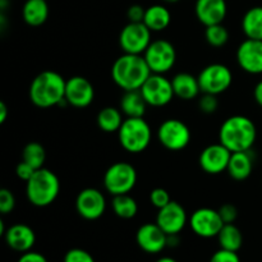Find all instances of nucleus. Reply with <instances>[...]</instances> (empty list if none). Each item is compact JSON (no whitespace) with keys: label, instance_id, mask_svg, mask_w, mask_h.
<instances>
[{"label":"nucleus","instance_id":"4c0bfd02","mask_svg":"<svg viewBox=\"0 0 262 262\" xmlns=\"http://www.w3.org/2000/svg\"><path fill=\"white\" fill-rule=\"evenodd\" d=\"M146 9L140 4H133L128 8L127 17L129 22H143Z\"/></svg>","mask_w":262,"mask_h":262},{"label":"nucleus","instance_id":"9d476101","mask_svg":"<svg viewBox=\"0 0 262 262\" xmlns=\"http://www.w3.org/2000/svg\"><path fill=\"white\" fill-rule=\"evenodd\" d=\"M151 31L143 22H129L123 27L119 35V46L123 53L143 55L150 46Z\"/></svg>","mask_w":262,"mask_h":262},{"label":"nucleus","instance_id":"7ed1b4c3","mask_svg":"<svg viewBox=\"0 0 262 262\" xmlns=\"http://www.w3.org/2000/svg\"><path fill=\"white\" fill-rule=\"evenodd\" d=\"M257 138V128L252 119L245 115L228 118L219 129V142L232 152L250 151Z\"/></svg>","mask_w":262,"mask_h":262},{"label":"nucleus","instance_id":"39448f33","mask_svg":"<svg viewBox=\"0 0 262 262\" xmlns=\"http://www.w3.org/2000/svg\"><path fill=\"white\" fill-rule=\"evenodd\" d=\"M152 138L150 124L143 118H125L118 130L120 146L129 154H141L148 147Z\"/></svg>","mask_w":262,"mask_h":262},{"label":"nucleus","instance_id":"2f4dec72","mask_svg":"<svg viewBox=\"0 0 262 262\" xmlns=\"http://www.w3.org/2000/svg\"><path fill=\"white\" fill-rule=\"evenodd\" d=\"M219 107V101H217L216 95L211 94H202V96L199 100V109L204 114H214Z\"/></svg>","mask_w":262,"mask_h":262},{"label":"nucleus","instance_id":"f03ea898","mask_svg":"<svg viewBox=\"0 0 262 262\" xmlns=\"http://www.w3.org/2000/svg\"><path fill=\"white\" fill-rule=\"evenodd\" d=\"M67 81L61 74L54 71H43L32 79L30 84V100L41 109L61 105L66 101Z\"/></svg>","mask_w":262,"mask_h":262},{"label":"nucleus","instance_id":"f3484780","mask_svg":"<svg viewBox=\"0 0 262 262\" xmlns=\"http://www.w3.org/2000/svg\"><path fill=\"white\" fill-rule=\"evenodd\" d=\"M137 245L143 252L155 255L168 247V234L156 223H147L138 228L136 233Z\"/></svg>","mask_w":262,"mask_h":262},{"label":"nucleus","instance_id":"a18cd8bd","mask_svg":"<svg viewBox=\"0 0 262 262\" xmlns=\"http://www.w3.org/2000/svg\"><path fill=\"white\" fill-rule=\"evenodd\" d=\"M163 2H165V3H169V4H173V3H178L179 0H163Z\"/></svg>","mask_w":262,"mask_h":262},{"label":"nucleus","instance_id":"dca6fc26","mask_svg":"<svg viewBox=\"0 0 262 262\" xmlns=\"http://www.w3.org/2000/svg\"><path fill=\"white\" fill-rule=\"evenodd\" d=\"M66 101L73 107L83 109L90 106L95 99L94 84L82 76H74L67 79Z\"/></svg>","mask_w":262,"mask_h":262},{"label":"nucleus","instance_id":"473e14b6","mask_svg":"<svg viewBox=\"0 0 262 262\" xmlns=\"http://www.w3.org/2000/svg\"><path fill=\"white\" fill-rule=\"evenodd\" d=\"M171 201L170 194L166 191L165 188H161V187H158V188H154L152 191L150 192V202L154 207L156 209H161V207L166 206L169 202Z\"/></svg>","mask_w":262,"mask_h":262},{"label":"nucleus","instance_id":"423d86ee","mask_svg":"<svg viewBox=\"0 0 262 262\" xmlns=\"http://www.w3.org/2000/svg\"><path fill=\"white\" fill-rule=\"evenodd\" d=\"M137 183V170L129 163L118 161L107 168L104 174V187L112 196L127 194Z\"/></svg>","mask_w":262,"mask_h":262},{"label":"nucleus","instance_id":"412c9836","mask_svg":"<svg viewBox=\"0 0 262 262\" xmlns=\"http://www.w3.org/2000/svg\"><path fill=\"white\" fill-rule=\"evenodd\" d=\"M171 84H173L174 95L182 100H193L201 92L199 78L186 72L177 73L171 78Z\"/></svg>","mask_w":262,"mask_h":262},{"label":"nucleus","instance_id":"cd10ccee","mask_svg":"<svg viewBox=\"0 0 262 262\" xmlns=\"http://www.w3.org/2000/svg\"><path fill=\"white\" fill-rule=\"evenodd\" d=\"M217 241L223 250L238 252L243 245V235L235 224H224L217 234Z\"/></svg>","mask_w":262,"mask_h":262},{"label":"nucleus","instance_id":"7c9ffc66","mask_svg":"<svg viewBox=\"0 0 262 262\" xmlns=\"http://www.w3.org/2000/svg\"><path fill=\"white\" fill-rule=\"evenodd\" d=\"M205 38L212 48H222L229 41V31L223 26V23L207 26L205 28Z\"/></svg>","mask_w":262,"mask_h":262},{"label":"nucleus","instance_id":"bb28decb","mask_svg":"<svg viewBox=\"0 0 262 262\" xmlns=\"http://www.w3.org/2000/svg\"><path fill=\"white\" fill-rule=\"evenodd\" d=\"M123 115L124 114H123L120 109H117V107L113 106H106L100 110L99 114H97V125H99V128L102 132H118L120 129V127H122L123 122H124Z\"/></svg>","mask_w":262,"mask_h":262},{"label":"nucleus","instance_id":"5701e85b","mask_svg":"<svg viewBox=\"0 0 262 262\" xmlns=\"http://www.w3.org/2000/svg\"><path fill=\"white\" fill-rule=\"evenodd\" d=\"M148 104L146 102L141 90L124 91L120 99V106L123 114L127 118H143Z\"/></svg>","mask_w":262,"mask_h":262},{"label":"nucleus","instance_id":"37998d69","mask_svg":"<svg viewBox=\"0 0 262 262\" xmlns=\"http://www.w3.org/2000/svg\"><path fill=\"white\" fill-rule=\"evenodd\" d=\"M179 243H181L179 234L168 235V247H178Z\"/></svg>","mask_w":262,"mask_h":262},{"label":"nucleus","instance_id":"0eeeda50","mask_svg":"<svg viewBox=\"0 0 262 262\" xmlns=\"http://www.w3.org/2000/svg\"><path fill=\"white\" fill-rule=\"evenodd\" d=\"M200 87L202 94L220 95L224 94L233 83V73L230 68L222 63H212L205 67L200 74Z\"/></svg>","mask_w":262,"mask_h":262},{"label":"nucleus","instance_id":"c9c22d12","mask_svg":"<svg viewBox=\"0 0 262 262\" xmlns=\"http://www.w3.org/2000/svg\"><path fill=\"white\" fill-rule=\"evenodd\" d=\"M217 211H219V215L224 224H234L238 217V209L232 204L223 205Z\"/></svg>","mask_w":262,"mask_h":262},{"label":"nucleus","instance_id":"c03bdc74","mask_svg":"<svg viewBox=\"0 0 262 262\" xmlns=\"http://www.w3.org/2000/svg\"><path fill=\"white\" fill-rule=\"evenodd\" d=\"M156 262H178V261L174 260L173 257H161V258H159Z\"/></svg>","mask_w":262,"mask_h":262},{"label":"nucleus","instance_id":"79ce46f5","mask_svg":"<svg viewBox=\"0 0 262 262\" xmlns=\"http://www.w3.org/2000/svg\"><path fill=\"white\" fill-rule=\"evenodd\" d=\"M8 114H9V112H8L7 104L4 101H0V123H4L7 120Z\"/></svg>","mask_w":262,"mask_h":262},{"label":"nucleus","instance_id":"c756f323","mask_svg":"<svg viewBox=\"0 0 262 262\" xmlns=\"http://www.w3.org/2000/svg\"><path fill=\"white\" fill-rule=\"evenodd\" d=\"M22 160L30 164L33 169L43 168L46 160V151L38 142H28L22 151Z\"/></svg>","mask_w":262,"mask_h":262},{"label":"nucleus","instance_id":"aec40b11","mask_svg":"<svg viewBox=\"0 0 262 262\" xmlns=\"http://www.w3.org/2000/svg\"><path fill=\"white\" fill-rule=\"evenodd\" d=\"M8 247L15 252L25 253L32 250L36 243V234L31 227L26 224H14L7 229L4 234Z\"/></svg>","mask_w":262,"mask_h":262},{"label":"nucleus","instance_id":"72a5a7b5","mask_svg":"<svg viewBox=\"0 0 262 262\" xmlns=\"http://www.w3.org/2000/svg\"><path fill=\"white\" fill-rule=\"evenodd\" d=\"M15 207V197L13 192L8 188L0 189V212L7 215L12 212Z\"/></svg>","mask_w":262,"mask_h":262},{"label":"nucleus","instance_id":"f8f14e48","mask_svg":"<svg viewBox=\"0 0 262 262\" xmlns=\"http://www.w3.org/2000/svg\"><path fill=\"white\" fill-rule=\"evenodd\" d=\"M189 228L196 235L201 238H214L217 237L222 230L224 222L220 217L219 211L210 207H201L197 209L189 216Z\"/></svg>","mask_w":262,"mask_h":262},{"label":"nucleus","instance_id":"58836bf2","mask_svg":"<svg viewBox=\"0 0 262 262\" xmlns=\"http://www.w3.org/2000/svg\"><path fill=\"white\" fill-rule=\"evenodd\" d=\"M35 171H36V169H33L30 164H27L26 161H23V160L20 161L17 166H15V174H17L18 178L22 179V181H25V182H27L28 179H30L33 174H35Z\"/></svg>","mask_w":262,"mask_h":262},{"label":"nucleus","instance_id":"20e7f679","mask_svg":"<svg viewBox=\"0 0 262 262\" xmlns=\"http://www.w3.org/2000/svg\"><path fill=\"white\" fill-rule=\"evenodd\" d=\"M60 181L50 169L41 168L26 182V196L36 207L50 206L59 196Z\"/></svg>","mask_w":262,"mask_h":262},{"label":"nucleus","instance_id":"a211bd4d","mask_svg":"<svg viewBox=\"0 0 262 262\" xmlns=\"http://www.w3.org/2000/svg\"><path fill=\"white\" fill-rule=\"evenodd\" d=\"M241 69L250 74H262V41L246 38L237 49Z\"/></svg>","mask_w":262,"mask_h":262},{"label":"nucleus","instance_id":"2eb2a0df","mask_svg":"<svg viewBox=\"0 0 262 262\" xmlns=\"http://www.w3.org/2000/svg\"><path fill=\"white\" fill-rule=\"evenodd\" d=\"M230 156L232 151L225 147L223 143H212L201 151L199 164L205 173L216 176L227 170Z\"/></svg>","mask_w":262,"mask_h":262},{"label":"nucleus","instance_id":"f257e3e1","mask_svg":"<svg viewBox=\"0 0 262 262\" xmlns=\"http://www.w3.org/2000/svg\"><path fill=\"white\" fill-rule=\"evenodd\" d=\"M151 69L143 55L123 53L115 59L112 67V78L123 91L141 90L146 79L151 76Z\"/></svg>","mask_w":262,"mask_h":262},{"label":"nucleus","instance_id":"ea45409f","mask_svg":"<svg viewBox=\"0 0 262 262\" xmlns=\"http://www.w3.org/2000/svg\"><path fill=\"white\" fill-rule=\"evenodd\" d=\"M17 262H48V260H46V257L43 255L31 250L28 252L22 253Z\"/></svg>","mask_w":262,"mask_h":262},{"label":"nucleus","instance_id":"e433bc0d","mask_svg":"<svg viewBox=\"0 0 262 262\" xmlns=\"http://www.w3.org/2000/svg\"><path fill=\"white\" fill-rule=\"evenodd\" d=\"M210 262H241V258L237 252L220 248L219 251H216V252L211 256Z\"/></svg>","mask_w":262,"mask_h":262},{"label":"nucleus","instance_id":"9b49d317","mask_svg":"<svg viewBox=\"0 0 262 262\" xmlns=\"http://www.w3.org/2000/svg\"><path fill=\"white\" fill-rule=\"evenodd\" d=\"M143 97L148 106L163 107L171 102L174 95L171 79L166 78L164 74L151 73V76L146 79L143 86L141 87Z\"/></svg>","mask_w":262,"mask_h":262},{"label":"nucleus","instance_id":"b1692460","mask_svg":"<svg viewBox=\"0 0 262 262\" xmlns=\"http://www.w3.org/2000/svg\"><path fill=\"white\" fill-rule=\"evenodd\" d=\"M23 20L31 27L42 26L48 20L49 5L46 0H26L22 8Z\"/></svg>","mask_w":262,"mask_h":262},{"label":"nucleus","instance_id":"6ab92c4d","mask_svg":"<svg viewBox=\"0 0 262 262\" xmlns=\"http://www.w3.org/2000/svg\"><path fill=\"white\" fill-rule=\"evenodd\" d=\"M196 17L205 27L224 22L228 14L225 0H196L194 4Z\"/></svg>","mask_w":262,"mask_h":262},{"label":"nucleus","instance_id":"393cba45","mask_svg":"<svg viewBox=\"0 0 262 262\" xmlns=\"http://www.w3.org/2000/svg\"><path fill=\"white\" fill-rule=\"evenodd\" d=\"M171 14L166 7L161 4L146 8L143 23L150 28L151 32H161L170 26Z\"/></svg>","mask_w":262,"mask_h":262},{"label":"nucleus","instance_id":"a19ab883","mask_svg":"<svg viewBox=\"0 0 262 262\" xmlns=\"http://www.w3.org/2000/svg\"><path fill=\"white\" fill-rule=\"evenodd\" d=\"M253 97H255V101L262 107V81L258 82L255 86V90H253Z\"/></svg>","mask_w":262,"mask_h":262},{"label":"nucleus","instance_id":"ddd939ff","mask_svg":"<svg viewBox=\"0 0 262 262\" xmlns=\"http://www.w3.org/2000/svg\"><path fill=\"white\" fill-rule=\"evenodd\" d=\"M188 220L186 209L177 201H170L166 206L159 209L156 215V224L168 235L179 234L188 224Z\"/></svg>","mask_w":262,"mask_h":262},{"label":"nucleus","instance_id":"6e6552de","mask_svg":"<svg viewBox=\"0 0 262 262\" xmlns=\"http://www.w3.org/2000/svg\"><path fill=\"white\" fill-rule=\"evenodd\" d=\"M143 58L152 73L165 74L176 66L177 50L170 41L160 38L150 43L143 53Z\"/></svg>","mask_w":262,"mask_h":262},{"label":"nucleus","instance_id":"c85d7f7f","mask_svg":"<svg viewBox=\"0 0 262 262\" xmlns=\"http://www.w3.org/2000/svg\"><path fill=\"white\" fill-rule=\"evenodd\" d=\"M112 209L118 217L128 220L137 215L138 204L133 197L129 196V193L118 194V196H113Z\"/></svg>","mask_w":262,"mask_h":262},{"label":"nucleus","instance_id":"a878e982","mask_svg":"<svg viewBox=\"0 0 262 262\" xmlns=\"http://www.w3.org/2000/svg\"><path fill=\"white\" fill-rule=\"evenodd\" d=\"M242 31L247 38L262 41V7H253L245 13Z\"/></svg>","mask_w":262,"mask_h":262},{"label":"nucleus","instance_id":"4468645a","mask_svg":"<svg viewBox=\"0 0 262 262\" xmlns=\"http://www.w3.org/2000/svg\"><path fill=\"white\" fill-rule=\"evenodd\" d=\"M76 210L79 216L86 220H97L105 214L106 200L101 191L96 188H84L76 199Z\"/></svg>","mask_w":262,"mask_h":262},{"label":"nucleus","instance_id":"4be33fe9","mask_svg":"<svg viewBox=\"0 0 262 262\" xmlns=\"http://www.w3.org/2000/svg\"><path fill=\"white\" fill-rule=\"evenodd\" d=\"M253 170V158L250 151H239L232 152L229 165H228V174L234 181H246L252 174Z\"/></svg>","mask_w":262,"mask_h":262},{"label":"nucleus","instance_id":"1a4fd4ad","mask_svg":"<svg viewBox=\"0 0 262 262\" xmlns=\"http://www.w3.org/2000/svg\"><path fill=\"white\" fill-rule=\"evenodd\" d=\"M191 130L188 125L179 119L164 120L158 128V141L170 151H181L191 142Z\"/></svg>","mask_w":262,"mask_h":262},{"label":"nucleus","instance_id":"f704fd0d","mask_svg":"<svg viewBox=\"0 0 262 262\" xmlns=\"http://www.w3.org/2000/svg\"><path fill=\"white\" fill-rule=\"evenodd\" d=\"M63 262H95V258L86 250L72 248L66 253Z\"/></svg>","mask_w":262,"mask_h":262}]
</instances>
